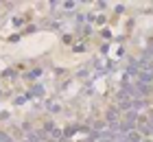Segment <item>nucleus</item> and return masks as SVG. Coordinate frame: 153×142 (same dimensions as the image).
Wrapping results in <instances>:
<instances>
[{"label": "nucleus", "instance_id": "1", "mask_svg": "<svg viewBox=\"0 0 153 142\" xmlns=\"http://www.w3.org/2000/svg\"><path fill=\"white\" fill-rule=\"evenodd\" d=\"M136 77H138L136 83H147V85L153 83V70H140V72H138Z\"/></svg>", "mask_w": 153, "mask_h": 142}, {"label": "nucleus", "instance_id": "8", "mask_svg": "<svg viewBox=\"0 0 153 142\" xmlns=\"http://www.w3.org/2000/svg\"><path fill=\"white\" fill-rule=\"evenodd\" d=\"M0 142H16L11 136H7V133H0Z\"/></svg>", "mask_w": 153, "mask_h": 142}, {"label": "nucleus", "instance_id": "10", "mask_svg": "<svg viewBox=\"0 0 153 142\" xmlns=\"http://www.w3.org/2000/svg\"><path fill=\"white\" fill-rule=\"evenodd\" d=\"M26 77H29V79H37V77H39V70H33V72L26 74Z\"/></svg>", "mask_w": 153, "mask_h": 142}, {"label": "nucleus", "instance_id": "2", "mask_svg": "<svg viewBox=\"0 0 153 142\" xmlns=\"http://www.w3.org/2000/svg\"><path fill=\"white\" fill-rule=\"evenodd\" d=\"M140 133H142V136H153V120H151V123L140 120Z\"/></svg>", "mask_w": 153, "mask_h": 142}, {"label": "nucleus", "instance_id": "7", "mask_svg": "<svg viewBox=\"0 0 153 142\" xmlns=\"http://www.w3.org/2000/svg\"><path fill=\"white\" fill-rule=\"evenodd\" d=\"M127 120H129V123H136V120H138V114H136V112H129V114H127Z\"/></svg>", "mask_w": 153, "mask_h": 142}, {"label": "nucleus", "instance_id": "6", "mask_svg": "<svg viewBox=\"0 0 153 142\" xmlns=\"http://www.w3.org/2000/svg\"><path fill=\"white\" fill-rule=\"evenodd\" d=\"M118 109H131V101H123V103H118Z\"/></svg>", "mask_w": 153, "mask_h": 142}, {"label": "nucleus", "instance_id": "9", "mask_svg": "<svg viewBox=\"0 0 153 142\" xmlns=\"http://www.w3.org/2000/svg\"><path fill=\"white\" fill-rule=\"evenodd\" d=\"M74 7H76V2H70V0H68V2H64V9H68V11L74 9Z\"/></svg>", "mask_w": 153, "mask_h": 142}, {"label": "nucleus", "instance_id": "3", "mask_svg": "<svg viewBox=\"0 0 153 142\" xmlns=\"http://www.w3.org/2000/svg\"><path fill=\"white\" fill-rule=\"evenodd\" d=\"M118 118H120V109H118V107H112L107 112V120H109V123H114V120L118 123Z\"/></svg>", "mask_w": 153, "mask_h": 142}, {"label": "nucleus", "instance_id": "5", "mask_svg": "<svg viewBox=\"0 0 153 142\" xmlns=\"http://www.w3.org/2000/svg\"><path fill=\"white\" fill-rule=\"evenodd\" d=\"M116 101H118V103H123V101H129V94H127L125 90H118V92H116Z\"/></svg>", "mask_w": 153, "mask_h": 142}, {"label": "nucleus", "instance_id": "4", "mask_svg": "<svg viewBox=\"0 0 153 142\" xmlns=\"http://www.w3.org/2000/svg\"><path fill=\"white\" fill-rule=\"evenodd\" d=\"M147 103L144 101H131V112H138V109H144Z\"/></svg>", "mask_w": 153, "mask_h": 142}]
</instances>
